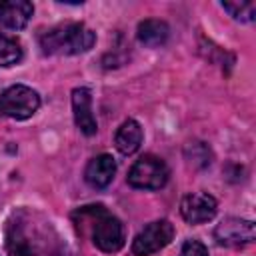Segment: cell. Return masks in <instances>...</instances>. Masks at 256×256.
<instances>
[{"instance_id": "obj_1", "label": "cell", "mask_w": 256, "mask_h": 256, "mask_svg": "<svg viewBox=\"0 0 256 256\" xmlns=\"http://www.w3.org/2000/svg\"><path fill=\"white\" fill-rule=\"evenodd\" d=\"M4 236L10 256H70L54 224L32 208L14 210L6 222Z\"/></svg>"}, {"instance_id": "obj_2", "label": "cell", "mask_w": 256, "mask_h": 256, "mask_svg": "<svg viewBox=\"0 0 256 256\" xmlns=\"http://www.w3.org/2000/svg\"><path fill=\"white\" fill-rule=\"evenodd\" d=\"M38 42L44 54L70 56V54H82L90 50L96 42V34L82 22H66V24H58L54 28L44 30Z\"/></svg>"}, {"instance_id": "obj_3", "label": "cell", "mask_w": 256, "mask_h": 256, "mask_svg": "<svg viewBox=\"0 0 256 256\" xmlns=\"http://www.w3.org/2000/svg\"><path fill=\"white\" fill-rule=\"evenodd\" d=\"M74 218L90 220V234L92 242L102 252H118L124 246V228L122 222L112 216L102 204L84 206L74 212Z\"/></svg>"}, {"instance_id": "obj_4", "label": "cell", "mask_w": 256, "mask_h": 256, "mask_svg": "<svg viewBox=\"0 0 256 256\" xmlns=\"http://www.w3.org/2000/svg\"><path fill=\"white\" fill-rule=\"evenodd\" d=\"M38 108H40L38 92L24 84H14L0 94V114L2 116L14 118V120H26Z\"/></svg>"}, {"instance_id": "obj_5", "label": "cell", "mask_w": 256, "mask_h": 256, "mask_svg": "<svg viewBox=\"0 0 256 256\" xmlns=\"http://www.w3.org/2000/svg\"><path fill=\"white\" fill-rule=\"evenodd\" d=\"M168 182V166L162 158L146 154L128 172V184L140 190H160Z\"/></svg>"}, {"instance_id": "obj_6", "label": "cell", "mask_w": 256, "mask_h": 256, "mask_svg": "<svg viewBox=\"0 0 256 256\" xmlns=\"http://www.w3.org/2000/svg\"><path fill=\"white\" fill-rule=\"evenodd\" d=\"M174 238V226L168 220H156L150 222L148 226H144L134 242H132V252L136 256H150L158 250H162L164 246H168Z\"/></svg>"}, {"instance_id": "obj_7", "label": "cell", "mask_w": 256, "mask_h": 256, "mask_svg": "<svg viewBox=\"0 0 256 256\" xmlns=\"http://www.w3.org/2000/svg\"><path fill=\"white\" fill-rule=\"evenodd\" d=\"M214 238L220 246L226 248H242L254 242L256 230L252 220L244 218H224L216 228H214Z\"/></svg>"}, {"instance_id": "obj_8", "label": "cell", "mask_w": 256, "mask_h": 256, "mask_svg": "<svg viewBox=\"0 0 256 256\" xmlns=\"http://www.w3.org/2000/svg\"><path fill=\"white\" fill-rule=\"evenodd\" d=\"M216 200L206 192H192L186 194L180 202V214L190 224H202L216 216Z\"/></svg>"}, {"instance_id": "obj_9", "label": "cell", "mask_w": 256, "mask_h": 256, "mask_svg": "<svg viewBox=\"0 0 256 256\" xmlns=\"http://www.w3.org/2000/svg\"><path fill=\"white\" fill-rule=\"evenodd\" d=\"M72 110H74V122L78 130L86 136L96 134L98 124L92 114V94L88 88H74L72 90Z\"/></svg>"}, {"instance_id": "obj_10", "label": "cell", "mask_w": 256, "mask_h": 256, "mask_svg": "<svg viewBox=\"0 0 256 256\" xmlns=\"http://www.w3.org/2000/svg\"><path fill=\"white\" fill-rule=\"evenodd\" d=\"M32 14H34V6L26 0L0 2V26L8 30H22L28 24Z\"/></svg>"}, {"instance_id": "obj_11", "label": "cell", "mask_w": 256, "mask_h": 256, "mask_svg": "<svg viewBox=\"0 0 256 256\" xmlns=\"http://www.w3.org/2000/svg\"><path fill=\"white\" fill-rule=\"evenodd\" d=\"M116 174V162L110 154H100L92 158L86 166L84 178L92 188H106Z\"/></svg>"}, {"instance_id": "obj_12", "label": "cell", "mask_w": 256, "mask_h": 256, "mask_svg": "<svg viewBox=\"0 0 256 256\" xmlns=\"http://www.w3.org/2000/svg\"><path fill=\"white\" fill-rule=\"evenodd\" d=\"M114 144H116L120 154H124V156L134 154L142 144V128H140V124L136 120H132V118L124 120L120 124V128L116 130Z\"/></svg>"}, {"instance_id": "obj_13", "label": "cell", "mask_w": 256, "mask_h": 256, "mask_svg": "<svg viewBox=\"0 0 256 256\" xmlns=\"http://www.w3.org/2000/svg\"><path fill=\"white\" fill-rule=\"evenodd\" d=\"M138 40L144 44V46H150V48H156V46H162L166 40H168V34H170V28L166 22L162 20H156V18H148V20H142L138 24Z\"/></svg>"}, {"instance_id": "obj_14", "label": "cell", "mask_w": 256, "mask_h": 256, "mask_svg": "<svg viewBox=\"0 0 256 256\" xmlns=\"http://www.w3.org/2000/svg\"><path fill=\"white\" fill-rule=\"evenodd\" d=\"M22 60V46L16 38L0 32V66H14Z\"/></svg>"}, {"instance_id": "obj_15", "label": "cell", "mask_w": 256, "mask_h": 256, "mask_svg": "<svg viewBox=\"0 0 256 256\" xmlns=\"http://www.w3.org/2000/svg\"><path fill=\"white\" fill-rule=\"evenodd\" d=\"M222 8L240 22H254L256 18V4L252 0H236V2H222Z\"/></svg>"}, {"instance_id": "obj_16", "label": "cell", "mask_w": 256, "mask_h": 256, "mask_svg": "<svg viewBox=\"0 0 256 256\" xmlns=\"http://www.w3.org/2000/svg\"><path fill=\"white\" fill-rule=\"evenodd\" d=\"M184 152H186L188 162L198 166V168H204V166H208L212 162V152L204 142H190Z\"/></svg>"}, {"instance_id": "obj_17", "label": "cell", "mask_w": 256, "mask_h": 256, "mask_svg": "<svg viewBox=\"0 0 256 256\" xmlns=\"http://www.w3.org/2000/svg\"><path fill=\"white\" fill-rule=\"evenodd\" d=\"M180 256H208V248L200 242V240H186Z\"/></svg>"}]
</instances>
